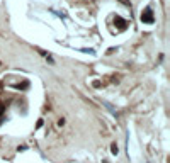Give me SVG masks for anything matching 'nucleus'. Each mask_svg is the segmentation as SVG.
I'll list each match as a JSON object with an SVG mask.
<instances>
[{
	"label": "nucleus",
	"mask_w": 170,
	"mask_h": 163,
	"mask_svg": "<svg viewBox=\"0 0 170 163\" xmlns=\"http://www.w3.org/2000/svg\"><path fill=\"white\" fill-rule=\"evenodd\" d=\"M102 163H109V161H107V160H104V161H102Z\"/></svg>",
	"instance_id": "nucleus-5"
},
{
	"label": "nucleus",
	"mask_w": 170,
	"mask_h": 163,
	"mask_svg": "<svg viewBox=\"0 0 170 163\" xmlns=\"http://www.w3.org/2000/svg\"><path fill=\"white\" fill-rule=\"evenodd\" d=\"M141 20H143V22H148V24H151V22L155 20V17H153V14H151L150 9H146V10L141 14Z\"/></svg>",
	"instance_id": "nucleus-1"
},
{
	"label": "nucleus",
	"mask_w": 170,
	"mask_h": 163,
	"mask_svg": "<svg viewBox=\"0 0 170 163\" xmlns=\"http://www.w3.org/2000/svg\"><path fill=\"white\" fill-rule=\"evenodd\" d=\"M3 111H5V107H3V104H0V115L3 114Z\"/></svg>",
	"instance_id": "nucleus-4"
},
{
	"label": "nucleus",
	"mask_w": 170,
	"mask_h": 163,
	"mask_svg": "<svg viewBox=\"0 0 170 163\" xmlns=\"http://www.w3.org/2000/svg\"><path fill=\"white\" fill-rule=\"evenodd\" d=\"M111 151H113L114 155H117V151H119L117 150V144H113V146H111Z\"/></svg>",
	"instance_id": "nucleus-3"
},
{
	"label": "nucleus",
	"mask_w": 170,
	"mask_h": 163,
	"mask_svg": "<svg viewBox=\"0 0 170 163\" xmlns=\"http://www.w3.org/2000/svg\"><path fill=\"white\" fill-rule=\"evenodd\" d=\"M114 22L119 26V29H126V20H122L121 17H116V20H114Z\"/></svg>",
	"instance_id": "nucleus-2"
}]
</instances>
